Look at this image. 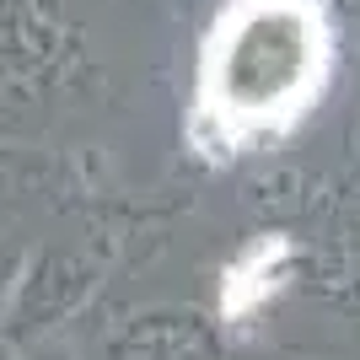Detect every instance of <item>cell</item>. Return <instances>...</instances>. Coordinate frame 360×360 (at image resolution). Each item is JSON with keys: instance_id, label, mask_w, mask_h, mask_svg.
<instances>
[{"instance_id": "cell-1", "label": "cell", "mask_w": 360, "mask_h": 360, "mask_svg": "<svg viewBox=\"0 0 360 360\" xmlns=\"http://www.w3.org/2000/svg\"><path fill=\"white\" fill-rule=\"evenodd\" d=\"M323 75L328 22L317 0H231L205 38L194 135L226 156L280 135L312 108Z\"/></svg>"}, {"instance_id": "cell-2", "label": "cell", "mask_w": 360, "mask_h": 360, "mask_svg": "<svg viewBox=\"0 0 360 360\" xmlns=\"http://www.w3.org/2000/svg\"><path fill=\"white\" fill-rule=\"evenodd\" d=\"M290 258V242L285 237H258L248 253L226 269V285H221V312L226 317H248L258 312L264 301H269V290L280 285V269H285Z\"/></svg>"}]
</instances>
